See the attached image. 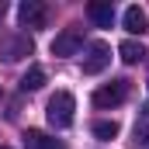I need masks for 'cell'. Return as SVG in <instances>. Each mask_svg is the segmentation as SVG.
Masks as SVG:
<instances>
[{
	"label": "cell",
	"mask_w": 149,
	"mask_h": 149,
	"mask_svg": "<svg viewBox=\"0 0 149 149\" xmlns=\"http://www.w3.org/2000/svg\"><path fill=\"white\" fill-rule=\"evenodd\" d=\"M73 111H76V97L70 90H56L52 97H49V108H45V118H49V125L52 128H70L73 125Z\"/></svg>",
	"instance_id": "1"
},
{
	"label": "cell",
	"mask_w": 149,
	"mask_h": 149,
	"mask_svg": "<svg viewBox=\"0 0 149 149\" xmlns=\"http://www.w3.org/2000/svg\"><path fill=\"white\" fill-rule=\"evenodd\" d=\"M125 97H128V80H111V83H104V87L94 90V108L111 111V108L125 104Z\"/></svg>",
	"instance_id": "2"
},
{
	"label": "cell",
	"mask_w": 149,
	"mask_h": 149,
	"mask_svg": "<svg viewBox=\"0 0 149 149\" xmlns=\"http://www.w3.org/2000/svg\"><path fill=\"white\" fill-rule=\"evenodd\" d=\"M111 66V45L108 42H90L87 45V56H83V73L87 76H97Z\"/></svg>",
	"instance_id": "3"
},
{
	"label": "cell",
	"mask_w": 149,
	"mask_h": 149,
	"mask_svg": "<svg viewBox=\"0 0 149 149\" xmlns=\"http://www.w3.org/2000/svg\"><path fill=\"white\" fill-rule=\"evenodd\" d=\"M0 56L7 63H17V59L31 56V38L28 35H3L0 38Z\"/></svg>",
	"instance_id": "4"
},
{
	"label": "cell",
	"mask_w": 149,
	"mask_h": 149,
	"mask_svg": "<svg viewBox=\"0 0 149 149\" xmlns=\"http://www.w3.org/2000/svg\"><path fill=\"white\" fill-rule=\"evenodd\" d=\"M83 49V35L76 31V28H66L63 35L52 38V56H59V59H70V56H76Z\"/></svg>",
	"instance_id": "5"
},
{
	"label": "cell",
	"mask_w": 149,
	"mask_h": 149,
	"mask_svg": "<svg viewBox=\"0 0 149 149\" xmlns=\"http://www.w3.org/2000/svg\"><path fill=\"white\" fill-rule=\"evenodd\" d=\"M45 17H49V10H45L42 0H24L17 7V21L24 28H45Z\"/></svg>",
	"instance_id": "6"
},
{
	"label": "cell",
	"mask_w": 149,
	"mask_h": 149,
	"mask_svg": "<svg viewBox=\"0 0 149 149\" xmlns=\"http://www.w3.org/2000/svg\"><path fill=\"white\" fill-rule=\"evenodd\" d=\"M87 14H90V21L97 24V28H111L114 21V7L108 0H94V3H87Z\"/></svg>",
	"instance_id": "7"
},
{
	"label": "cell",
	"mask_w": 149,
	"mask_h": 149,
	"mask_svg": "<svg viewBox=\"0 0 149 149\" xmlns=\"http://www.w3.org/2000/svg\"><path fill=\"white\" fill-rule=\"evenodd\" d=\"M121 24H125V31L128 35H142L149 28V17H146V10L142 7H128L125 10V17H121Z\"/></svg>",
	"instance_id": "8"
},
{
	"label": "cell",
	"mask_w": 149,
	"mask_h": 149,
	"mask_svg": "<svg viewBox=\"0 0 149 149\" xmlns=\"http://www.w3.org/2000/svg\"><path fill=\"white\" fill-rule=\"evenodd\" d=\"M118 56H121V63L135 66V63H139V59L146 56V49H142L139 42H132V38H128V42H121V45H118Z\"/></svg>",
	"instance_id": "9"
},
{
	"label": "cell",
	"mask_w": 149,
	"mask_h": 149,
	"mask_svg": "<svg viewBox=\"0 0 149 149\" xmlns=\"http://www.w3.org/2000/svg\"><path fill=\"white\" fill-rule=\"evenodd\" d=\"M42 87H45V70H42V66H31L28 73L21 76V90H24V94H31V90H42Z\"/></svg>",
	"instance_id": "10"
},
{
	"label": "cell",
	"mask_w": 149,
	"mask_h": 149,
	"mask_svg": "<svg viewBox=\"0 0 149 149\" xmlns=\"http://www.w3.org/2000/svg\"><path fill=\"white\" fill-rule=\"evenodd\" d=\"M24 149H59V142L45 132H28L24 135Z\"/></svg>",
	"instance_id": "11"
},
{
	"label": "cell",
	"mask_w": 149,
	"mask_h": 149,
	"mask_svg": "<svg viewBox=\"0 0 149 149\" xmlns=\"http://www.w3.org/2000/svg\"><path fill=\"white\" fill-rule=\"evenodd\" d=\"M135 142L142 149H149V104L139 111V121H135Z\"/></svg>",
	"instance_id": "12"
},
{
	"label": "cell",
	"mask_w": 149,
	"mask_h": 149,
	"mask_svg": "<svg viewBox=\"0 0 149 149\" xmlns=\"http://www.w3.org/2000/svg\"><path fill=\"white\" fill-rule=\"evenodd\" d=\"M94 135L97 139H114L118 135V121H94Z\"/></svg>",
	"instance_id": "13"
},
{
	"label": "cell",
	"mask_w": 149,
	"mask_h": 149,
	"mask_svg": "<svg viewBox=\"0 0 149 149\" xmlns=\"http://www.w3.org/2000/svg\"><path fill=\"white\" fill-rule=\"evenodd\" d=\"M0 149H7V146H0Z\"/></svg>",
	"instance_id": "14"
}]
</instances>
